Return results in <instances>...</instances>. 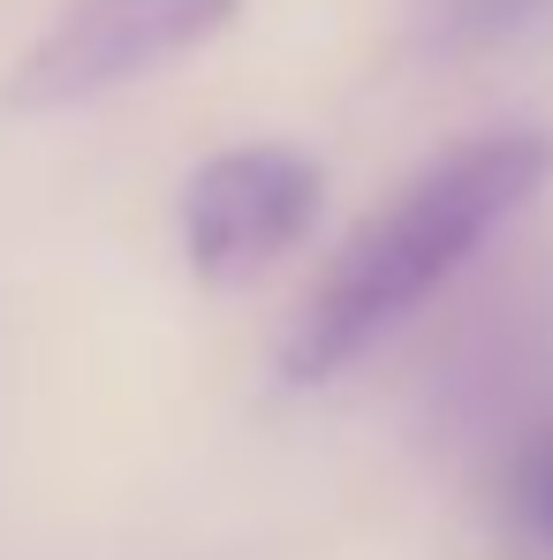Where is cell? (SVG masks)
<instances>
[{
    "label": "cell",
    "mask_w": 553,
    "mask_h": 560,
    "mask_svg": "<svg viewBox=\"0 0 553 560\" xmlns=\"http://www.w3.org/2000/svg\"><path fill=\"white\" fill-rule=\"evenodd\" d=\"M553 175V137L546 129H485L433 160L417 183L402 189L387 212L342 243V258L311 280L288 341H280V378L319 386L349 357H365L387 326H402L433 288L477 258L493 228H508Z\"/></svg>",
    "instance_id": "obj_1"
},
{
    "label": "cell",
    "mask_w": 553,
    "mask_h": 560,
    "mask_svg": "<svg viewBox=\"0 0 553 560\" xmlns=\"http://www.w3.org/2000/svg\"><path fill=\"white\" fill-rule=\"evenodd\" d=\"M243 0H69L31 54L8 69L0 106L8 114H69L92 98L122 92L168 61L197 54L205 38H220L235 23Z\"/></svg>",
    "instance_id": "obj_2"
},
{
    "label": "cell",
    "mask_w": 553,
    "mask_h": 560,
    "mask_svg": "<svg viewBox=\"0 0 553 560\" xmlns=\"http://www.w3.org/2000/svg\"><path fill=\"white\" fill-rule=\"evenodd\" d=\"M326 205V175L296 144H228L183 183V258L205 288H243L280 266Z\"/></svg>",
    "instance_id": "obj_3"
},
{
    "label": "cell",
    "mask_w": 553,
    "mask_h": 560,
    "mask_svg": "<svg viewBox=\"0 0 553 560\" xmlns=\"http://www.w3.org/2000/svg\"><path fill=\"white\" fill-rule=\"evenodd\" d=\"M553 15V0H440L433 8V31L448 54H477V46H508L523 31H539Z\"/></svg>",
    "instance_id": "obj_4"
},
{
    "label": "cell",
    "mask_w": 553,
    "mask_h": 560,
    "mask_svg": "<svg viewBox=\"0 0 553 560\" xmlns=\"http://www.w3.org/2000/svg\"><path fill=\"white\" fill-rule=\"evenodd\" d=\"M508 508H516V523L553 553V432L516 455V469H508Z\"/></svg>",
    "instance_id": "obj_5"
}]
</instances>
